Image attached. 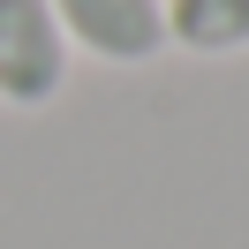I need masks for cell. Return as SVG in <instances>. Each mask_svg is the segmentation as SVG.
<instances>
[{
  "instance_id": "7a4b0ae2",
  "label": "cell",
  "mask_w": 249,
  "mask_h": 249,
  "mask_svg": "<svg viewBox=\"0 0 249 249\" xmlns=\"http://www.w3.org/2000/svg\"><path fill=\"white\" fill-rule=\"evenodd\" d=\"M68 53H91L106 68H143L166 46V0H53Z\"/></svg>"
},
{
  "instance_id": "3957f363",
  "label": "cell",
  "mask_w": 249,
  "mask_h": 249,
  "mask_svg": "<svg viewBox=\"0 0 249 249\" xmlns=\"http://www.w3.org/2000/svg\"><path fill=\"white\" fill-rule=\"evenodd\" d=\"M166 46L196 61L249 53V0H166Z\"/></svg>"
},
{
  "instance_id": "6da1fadb",
  "label": "cell",
  "mask_w": 249,
  "mask_h": 249,
  "mask_svg": "<svg viewBox=\"0 0 249 249\" xmlns=\"http://www.w3.org/2000/svg\"><path fill=\"white\" fill-rule=\"evenodd\" d=\"M68 53L53 0H0V106L8 113H46L68 91Z\"/></svg>"
}]
</instances>
